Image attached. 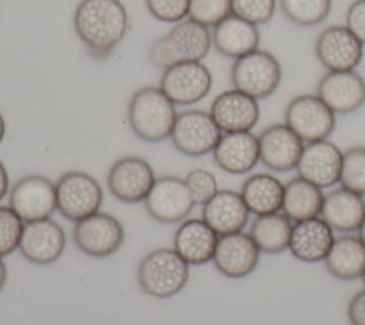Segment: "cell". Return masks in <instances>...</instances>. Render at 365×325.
Returning <instances> with one entry per match:
<instances>
[{"label": "cell", "instance_id": "cell-34", "mask_svg": "<svg viewBox=\"0 0 365 325\" xmlns=\"http://www.w3.org/2000/svg\"><path fill=\"white\" fill-rule=\"evenodd\" d=\"M24 222L9 207L0 205V257L4 258L19 249Z\"/></svg>", "mask_w": 365, "mask_h": 325}, {"label": "cell", "instance_id": "cell-27", "mask_svg": "<svg viewBox=\"0 0 365 325\" xmlns=\"http://www.w3.org/2000/svg\"><path fill=\"white\" fill-rule=\"evenodd\" d=\"M325 269L339 281L361 279L365 272V245L356 235L335 237L325 259Z\"/></svg>", "mask_w": 365, "mask_h": 325}, {"label": "cell", "instance_id": "cell-16", "mask_svg": "<svg viewBox=\"0 0 365 325\" xmlns=\"http://www.w3.org/2000/svg\"><path fill=\"white\" fill-rule=\"evenodd\" d=\"M66 249V232L51 218L24 222L19 251L23 258L36 265L56 262Z\"/></svg>", "mask_w": 365, "mask_h": 325}, {"label": "cell", "instance_id": "cell-9", "mask_svg": "<svg viewBox=\"0 0 365 325\" xmlns=\"http://www.w3.org/2000/svg\"><path fill=\"white\" fill-rule=\"evenodd\" d=\"M124 237L123 224L114 215L101 211L74 222L73 228L74 245L93 258L115 254L121 248Z\"/></svg>", "mask_w": 365, "mask_h": 325}, {"label": "cell", "instance_id": "cell-36", "mask_svg": "<svg viewBox=\"0 0 365 325\" xmlns=\"http://www.w3.org/2000/svg\"><path fill=\"white\" fill-rule=\"evenodd\" d=\"M184 181L191 192L195 205L202 207L220 191L215 175L205 168H194L188 171L184 177Z\"/></svg>", "mask_w": 365, "mask_h": 325}, {"label": "cell", "instance_id": "cell-29", "mask_svg": "<svg viewBox=\"0 0 365 325\" xmlns=\"http://www.w3.org/2000/svg\"><path fill=\"white\" fill-rule=\"evenodd\" d=\"M322 188L297 175L285 182L281 212L292 222L319 217L324 202Z\"/></svg>", "mask_w": 365, "mask_h": 325}, {"label": "cell", "instance_id": "cell-41", "mask_svg": "<svg viewBox=\"0 0 365 325\" xmlns=\"http://www.w3.org/2000/svg\"><path fill=\"white\" fill-rule=\"evenodd\" d=\"M6 282H7V268L3 258L0 257V292L3 291Z\"/></svg>", "mask_w": 365, "mask_h": 325}, {"label": "cell", "instance_id": "cell-5", "mask_svg": "<svg viewBox=\"0 0 365 325\" xmlns=\"http://www.w3.org/2000/svg\"><path fill=\"white\" fill-rule=\"evenodd\" d=\"M230 77L232 88L259 101L278 90L282 81V67L272 53L257 48L232 61Z\"/></svg>", "mask_w": 365, "mask_h": 325}, {"label": "cell", "instance_id": "cell-26", "mask_svg": "<svg viewBox=\"0 0 365 325\" xmlns=\"http://www.w3.org/2000/svg\"><path fill=\"white\" fill-rule=\"evenodd\" d=\"M365 215V200L344 187L331 190L324 195L319 217L336 232L351 234L358 231Z\"/></svg>", "mask_w": 365, "mask_h": 325}, {"label": "cell", "instance_id": "cell-31", "mask_svg": "<svg viewBox=\"0 0 365 325\" xmlns=\"http://www.w3.org/2000/svg\"><path fill=\"white\" fill-rule=\"evenodd\" d=\"M284 17L298 27H315L325 21L332 0H278Z\"/></svg>", "mask_w": 365, "mask_h": 325}, {"label": "cell", "instance_id": "cell-42", "mask_svg": "<svg viewBox=\"0 0 365 325\" xmlns=\"http://www.w3.org/2000/svg\"><path fill=\"white\" fill-rule=\"evenodd\" d=\"M6 131H7V125H6V120L3 117V114L0 113V144L3 143L4 137H6Z\"/></svg>", "mask_w": 365, "mask_h": 325}, {"label": "cell", "instance_id": "cell-8", "mask_svg": "<svg viewBox=\"0 0 365 325\" xmlns=\"http://www.w3.org/2000/svg\"><path fill=\"white\" fill-rule=\"evenodd\" d=\"M221 135L210 111L188 108L178 113L170 140L182 155L204 157L214 151Z\"/></svg>", "mask_w": 365, "mask_h": 325}, {"label": "cell", "instance_id": "cell-37", "mask_svg": "<svg viewBox=\"0 0 365 325\" xmlns=\"http://www.w3.org/2000/svg\"><path fill=\"white\" fill-rule=\"evenodd\" d=\"M148 13L158 21L175 24L188 17L190 0H144Z\"/></svg>", "mask_w": 365, "mask_h": 325}, {"label": "cell", "instance_id": "cell-25", "mask_svg": "<svg viewBox=\"0 0 365 325\" xmlns=\"http://www.w3.org/2000/svg\"><path fill=\"white\" fill-rule=\"evenodd\" d=\"M212 47L224 57L237 60L259 48V27L231 14L211 29Z\"/></svg>", "mask_w": 365, "mask_h": 325}, {"label": "cell", "instance_id": "cell-23", "mask_svg": "<svg viewBox=\"0 0 365 325\" xmlns=\"http://www.w3.org/2000/svg\"><path fill=\"white\" fill-rule=\"evenodd\" d=\"M334 232L321 217L294 222L288 251L302 262L324 261L335 239Z\"/></svg>", "mask_w": 365, "mask_h": 325}, {"label": "cell", "instance_id": "cell-2", "mask_svg": "<svg viewBox=\"0 0 365 325\" xmlns=\"http://www.w3.org/2000/svg\"><path fill=\"white\" fill-rule=\"evenodd\" d=\"M175 107L158 86H144L135 90L128 101V125L140 140L161 143L171 135L178 115Z\"/></svg>", "mask_w": 365, "mask_h": 325}, {"label": "cell", "instance_id": "cell-18", "mask_svg": "<svg viewBox=\"0 0 365 325\" xmlns=\"http://www.w3.org/2000/svg\"><path fill=\"white\" fill-rule=\"evenodd\" d=\"M315 94L335 114L346 115L365 105V80L355 70L325 71Z\"/></svg>", "mask_w": 365, "mask_h": 325}, {"label": "cell", "instance_id": "cell-44", "mask_svg": "<svg viewBox=\"0 0 365 325\" xmlns=\"http://www.w3.org/2000/svg\"><path fill=\"white\" fill-rule=\"evenodd\" d=\"M361 279H362V282H364V287H365V272H364V275H362V278H361Z\"/></svg>", "mask_w": 365, "mask_h": 325}, {"label": "cell", "instance_id": "cell-13", "mask_svg": "<svg viewBox=\"0 0 365 325\" xmlns=\"http://www.w3.org/2000/svg\"><path fill=\"white\" fill-rule=\"evenodd\" d=\"M151 164L138 155H124L113 162L107 174L110 194L125 204L144 202L155 182Z\"/></svg>", "mask_w": 365, "mask_h": 325}, {"label": "cell", "instance_id": "cell-10", "mask_svg": "<svg viewBox=\"0 0 365 325\" xmlns=\"http://www.w3.org/2000/svg\"><path fill=\"white\" fill-rule=\"evenodd\" d=\"M9 207L23 222L51 218L57 211L56 182L40 174L21 177L10 188Z\"/></svg>", "mask_w": 365, "mask_h": 325}, {"label": "cell", "instance_id": "cell-19", "mask_svg": "<svg viewBox=\"0 0 365 325\" xmlns=\"http://www.w3.org/2000/svg\"><path fill=\"white\" fill-rule=\"evenodd\" d=\"M261 251L248 232L220 235L214 251L212 264L215 269L230 279L248 277L258 265Z\"/></svg>", "mask_w": 365, "mask_h": 325}, {"label": "cell", "instance_id": "cell-7", "mask_svg": "<svg viewBox=\"0 0 365 325\" xmlns=\"http://www.w3.org/2000/svg\"><path fill=\"white\" fill-rule=\"evenodd\" d=\"M284 123L307 144L329 138L336 125V114L315 93H302L285 105Z\"/></svg>", "mask_w": 365, "mask_h": 325}, {"label": "cell", "instance_id": "cell-24", "mask_svg": "<svg viewBox=\"0 0 365 325\" xmlns=\"http://www.w3.org/2000/svg\"><path fill=\"white\" fill-rule=\"evenodd\" d=\"M250 214L240 191L220 190L202 205L201 218L218 235H227L242 231L250 220Z\"/></svg>", "mask_w": 365, "mask_h": 325}, {"label": "cell", "instance_id": "cell-11", "mask_svg": "<svg viewBox=\"0 0 365 325\" xmlns=\"http://www.w3.org/2000/svg\"><path fill=\"white\" fill-rule=\"evenodd\" d=\"M365 46L345 24H331L319 31L314 53L325 71L355 70L364 58Z\"/></svg>", "mask_w": 365, "mask_h": 325}, {"label": "cell", "instance_id": "cell-15", "mask_svg": "<svg viewBox=\"0 0 365 325\" xmlns=\"http://www.w3.org/2000/svg\"><path fill=\"white\" fill-rule=\"evenodd\" d=\"M259 162L272 172H289L297 168L304 141L285 124L267 125L258 135Z\"/></svg>", "mask_w": 365, "mask_h": 325}, {"label": "cell", "instance_id": "cell-17", "mask_svg": "<svg viewBox=\"0 0 365 325\" xmlns=\"http://www.w3.org/2000/svg\"><path fill=\"white\" fill-rule=\"evenodd\" d=\"M344 151L329 138L307 143L297 164V175L319 188L339 184Z\"/></svg>", "mask_w": 365, "mask_h": 325}, {"label": "cell", "instance_id": "cell-22", "mask_svg": "<svg viewBox=\"0 0 365 325\" xmlns=\"http://www.w3.org/2000/svg\"><path fill=\"white\" fill-rule=\"evenodd\" d=\"M218 237L202 218H187L174 232L173 248L188 265H202L212 261Z\"/></svg>", "mask_w": 365, "mask_h": 325}, {"label": "cell", "instance_id": "cell-4", "mask_svg": "<svg viewBox=\"0 0 365 325\" xmlns=\"http://www.w3.org/2000/svg\"><path fill=\"white\" fill-rule=\"evenodd\" d=\"M190 267L174 248H155L145 254L138 264V287L153 298H171L188 284Z\"/></svg>", "mask_w": 365, "mask_h": 325}, {"label": "cell", "instance_id": "cell-40", "mask_svg": "<svg viewBox=\"0 0 365 325\" xmlns=\"http://www.w3.org/2000/svg\"><path fill=\"white\" fill-rule=\"evenodd\" d=\"M10 192V180H9V172L3 161L0 160V201L6 198Z\"/></svg>", "mask_w": 365, "mask_h": 325}, {"label": "cell", "instance_id": "cell-6", "mask_svg": "<svg viewBox=\"0 0 365 325\" xmlns=\"http://www.w3.org/2000/svg\"><path fill=\"white\" fill-rule=\"evenodd\" d=\"M56 198L57 211L66 220L77 222L100 211L104 192L93 175L73 170L56 181Z\"/></svg>", "mask_w": 365, "mask_h": 325}, {"label": "cell", "instance_id": "cell-3", "mask_svg": "<svg viewBox=\"0 0 365 325\" xmlns=\"http://www.w3.org/2000/svg\"><path fill=\"white\" fill-rule=\"evenodd\" d=\"M211 47V30L185 19L150 44L148 60L163 71L175 64L202 61Z\"/></svg>", "mask_w": 365, "mask_h": 325}, {"label": "cell", "instance_id": "cell-20", "mask_svg": "<svg viewBox=\"0 0 365 325\" xmlns=\"http://www.w3.org/2000/svg\"><path fill=\"white\" fill-rule=\"evenodd\" d=\"M210 114L222 133L252 131L259 121L261 108L258 100L231 88L220 93L212 100Z\"/></svg>", "mask_w": 365, "mask_h": 325}, {"label": "cell", "instance_id": "cell-28", "mask_svg": "<svg viewBox=\"0 0 365 325\" xmlns=\"http://www.w3.org/2000/svg\"><path fill=\"white\" fill-rule=\"evenodd\" d=\"M284 182L271 172H255L245 178L240 194L255 217L281 211Z\"/></svg>", "mask_w": 365, "mask_h": 325}, {"label": "cell", "instance_id": "cell-21", "mask_svg": "<svg viewBox=\"0 0 365 325\" xmlns=\"http://www.w3.org/2000/svg\"><path fill=\"white\" fill-rule=\"evenodd\" d=\"M211 154L222 171L234 175L248 174L259 162L258 135L252 131L222 133Z\"/></svg>", "mask_w": 365, "mask_h": 325}, {"label": "cell", "instance_id": "cell-32", "mask_svg": "<svg viewBox=\"0 0 365 325\" xmlns=\"http://www.w3.org/2000/svg\"><path fill=\"white\" fill-rule=\"evenodd\" d=\"M339 185L365 197V147L355 145L344 151Z\"/></svg>", "mask_w": 365, "mask_h": 325}, {"label": "cell", "instance_id": "cell-33", "mask_svg": "<svg viewBox=\"0 0 365 325\" xmlns=\"http://www.w3.org/2000/svg\"><path fill=\"white\" fill-rule=\"evenodd\" d=\"M231 14V0H190L187 19L211 30Z\"/></svg>", "mask_w": 365, "mask_h": 325}, {"label": "cell", "instance_id": "cell-43", "mask_svg": "<svg viewBox=\"0 0 365 325\" xmlns=\"http://www.w3.org/2000/svg\"><path fill=\"white\" fill-rule=\"evenodd\" d=\"M358 237H359V239L364 242V245H365V215H364V220H362V222H361V225H359V228H358Z\"/></svg>", "mask_w": 365, "mask_h": 325}, {"label": "cell", "instance_id": "cell-35", "mask_svg": "<svg viewBox=\"0 0 365 325\" xmlns=\"http://www.w3.org/2000/svg\"><path fill=\"white\" fill-rule=\"evenodd\" d=\"M231 9L232 14L259 27L272 20L277 0H231Z\"/></svg>", "mask_w": 365, "mask_h": 325}, {"label": "cell", "instance_id": "cell-30", "mask_svg": "<svg viewBox=\"0 0 365 325\" xmlns=\"http://www.w3.org/2000/svg\"><path fill=\"white\" fill-rule=\"evenodd\" d=\"M294 222L281 211L254 218L250 235L261 254H279L288 249Z\"/></svg>", "mask_w": 365, "mask_h": 325}, {"label": "cell", "instance_id": "cell-39", "mask_svg": "<svg viewBox=\"0 0 365 325\" xmlns=\"http://www.w3.org/2000/svg\"><path fill=\"white\" fill-rule=\"evenodd\" d=\"M346 316L351 325H365V287L349 299Z\"/></svg>", "mask_w": 365, "mask_h": 325}, {"label": "cell", "instance_id": "cell-12", "mask_svg": "<svg viewBox=\"0 0 365 325\" xmlns=\"http://www.w3.org/2000/svg\"><path fill=\"white\" fill-rule=\"evenodd\" d=\"M147 214L161 224H175L188 218L195 202L184 181L175 175L157 177L144 200Z\"/></svg>", "mask_w": 365, "mask_h": 325}, {"label": "cell", "instance_id": "cell-14", "mask_svg": "<svg viewBox=\"0 0 365 325\" xmlns=\"http://www.w3.org/2000/svg\"><path fill=\"white\" fill-rule=\"evenodd\" d=\"M158 87L175 105H192L210 94L212 74L202 61L175 64L163 70Z\"/></svg>", "mask_w": 365, "mask_h": 325}, {"label": "cell", "instance_id": "cell-1", "mask_svg": "<svg viewBox=\"0 0 365 325\" xmlns=\"http://www.w3.org/2000/svg\"><path fill=\"white\" fill-rule=\"evenodd\" d=\"M73 27L87 54L104 61L111 57L128 31V13L120 0H81Z\"/></svg>", "mask_w": 365, "mask_h": 325}, {"label": "cell", "instance_id": "cell-38", "mask_svg": "<svg viewBox=\"0 0 365 325\" xmlns=\"http://www.w3.org/2000/svg\"><path fill=\"white\" fill-rule=\"evenodd\" d=\"M345 26L365 46V0H354L345 13Z\"/></svg>", "mask_w": 365, "mask_h": 325}]
</instances>
